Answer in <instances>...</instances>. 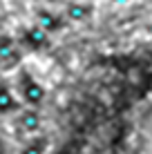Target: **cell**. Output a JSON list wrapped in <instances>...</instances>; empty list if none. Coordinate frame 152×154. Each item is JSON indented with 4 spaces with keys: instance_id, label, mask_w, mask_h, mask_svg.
Listing matches in <instances>:
<instances>
[{
    "instance_id": "obj_5",
    "label": "cell",
    "mask_w": 152,
    "mask_h": 154,
    "mask_svg": "<svg viewBox=\"0 0 152 154\" xmlns=\"http://www.w3.org/2000/svg\"><path fill=\"white\" fill-rule=\"evenodd\" d=\"M23 109L18 96L14 92V85H11V78H5L0 74V116H14Z\"/></svg>"
},
{
    "instance_id": "obj_1",
    "label": "cell",
    "mask_w": 152,
    "mask_h": 154,
    "mask_svg": "<svg viewBox=\"0 0 152 154\" xmlns=\"http://www.w3.org/2000/svg\"><path fill=\"white\" fill-rule=\"evenodd\" d=\"M11 85H14V92H16V96H18L23 107L43 109L49 92H47V85L38 76H34V72H29L23 65L20 69H16L11 74Z\"/></svg>"
},
{
    "instance_id": "obj_7",
    "label": "cell",
    "mask_w": 152,
    "mask_h": 154,
    "mask_svg": "<svg viewBox=\"0 0 152 154\" xmlns=\"http://www.w3.org/2000/svg\"><path fill=\"white\" fill-rule=\"evenodd\" d=\"M63 16H65L70 23H85V20L92 16V7L85 2V0H72V2L65 7Z\"/></svg>"
},
{
    "instance_id": "obj_4",
    "label": "cell",
    "mask_w": 152,
    "mask_h": 154,
    "mask_svg": "<svg viewBox=\"0 0 152 154\" xmlns=\"http://www.w3.org/2000/svg\"><path fill=\"white\" fill-rule=\"evenodd\" d=\"M16 116V130L23 139H29V136H38L43 134L45 127V116L40 109H31V107H23Z\"/></svg>"
},
{
    "instance_id": "obj_6",
    "label": "cell",
    "mask_w": 152,
    "mask_h": 154,
    "mask_svg": "<svg viewBox=\"0 0 152 154\" xmlns=\"http://www.w3.org/2000/svg\"><path fill=\"white\" fill-rule=\"evenodd\" d=\"M34 23L38 25L40 29H45L47 34H58L65 25V16L56 9H49V7H40L38 11L34 14Z\"/></svg>"
},
{
    "instance_id": "obj_8",
    "label": "cell",
    "mask_w": 152,
    "mask_h": 154,
    "mask_svg": "<svg viewBox=\"0 0 152 154\" xmlns=\"http://www.w3.org/2000/svg\"><path fill=\"white\" fill-rule=\"evenodd\" d=\"M47 147H49V139H47L45 134H38V136L25 139V143L18 150V154H45Z\"/></svg>"
},
{
    "instance_id": "obj_2",
    "label": "cell",
    "mask_w": 152,
    "mask_h": 154,
    "mask_svg": "<svg viewBox=\"0 0 152 154\" xmlns=\"http://www.w3.org/2000/svg\"><path fill=\"white\" fill-rule=\"evenodd\" d=\"M25 49L20 47L16 34L0 29V74H14L25 65Z\"/></svg>"
},
{
    "instance_id": "obj_3",
    "label": "cell",
    "mask_w": 152,
    "mask_h": 154,
    "mask_svg": "<svg viewBox=\"0 0 152 154\" xmlns=\"http://www.w3.org/2000/svg\"><path fill=\"white\" fill-rule=\"evenodd\" d=\"M16 38H18L20 47L25 49V54H38V51L47 49L49 42H51V36L47 34L45 29H40L36 23L20 27L18 31H16Z\"/></svg>"
}]
</instances>
